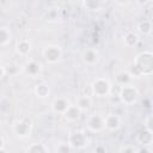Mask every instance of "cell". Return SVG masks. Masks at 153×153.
Masks as SVG:
<instances>
[{"instance_id": "cell-1", "label": "cell", "mask_w": 153, "mask_h": 153, "mask_svg": "<svg viewBox=\"0 0 153 153\" xmlns=\"http://www.w3.org/2000/svg\"><path fill=\"white\" fill-rule=\"evenodd\" d=\"M129 75L133 78H139L142 75H151L153 73V54L152 51H141L130 63L129 69L127 71Z\"/></svg>"}, {"instance_id": "cell-2", "label": "cell", "mask_w": 153, "mask_h": 153, "mask_svg": "<svg viewBox=\"0 0 153 153\" xmlns=\"http://www.w3.org/2000/svg\"><path fill=\"white\" fill-rule=\"evenodd\" d=\"M32 127H33V124H32L31 118L24 116V117L17 120L14 122V124H13V133L18 137L25 139V137L30 136V134L32 131Z\"/></svg>"}, {"instance_id": "cell-3", "label": "cell", "mask_w": 153, "mask_h": 153, "mask_svg": "<svg viewBox=\"0 0 153 153\" xmlns=\"http://www.w3.org/2000/svg\"><path fill=\"white\" fill-rule=\"evenodd\" d=\"M91 94L96 97H106L110 94L111 84L106 78H97L92 81L91 86Z\"/></svg>"}, {"instance_id": "cell-4", "label": "cell", "mask_w": 153, "mask_h": 153, "mask_svg": "<svg viewBox=\"0 0 153 153\" xmlns=\"http://www.w3.org/2000/svg\"><path fill=\"white\" fill-rule=\"evenodd\" d=\"M121 99V102L126 105H133L137 98H139V91L135 86L128 84V85H124V86H121L120 87V91H118V94H117Z\"/></svg>"}, {"instance_id": "cell-5", "label": "cell", "mask_w": 153, "mask_h": 153, "mask_svg": "<svg viewBox=\"0 0 153 153\" xmlns=\"http://www.w3.org/2000/svg\"><path fill=\"white\" fill-rule=\"evenodd\" d=\"M67 142L72 147V149H81L88 145V137H87L85 131L74 130L68 135Z\"/></svg>"}, {"instance_id": "cell-6", "label": "cell", "mask_w": 153, "mask_h": 153, "mask_svg": "<svg viewBox=\"0 0 153 153\" xmlns=\"http://www.w3.org/2000/svg\"><path fill=\"white\" fill-rule=\"evenodd\" d=\"M85 124H86V129L90 133H100L105 129V127H104V116H102L99 114L90 115L86 118Z\"/></svg>"}, {"instance_id": "cell-7", "label": "cell", "mask_w": 153, "mask_h": 153, "mask_svg": "<svg viewBox=\"0 0 153 153\" xmlns=\"http://www.w3.org/2000/svg\"><path fill=\"white\" fill-rule=\"evenodd\" d=\"M61 55H62V51H61L59 45L51 44V45L45 47L44 50H43V57H44L45 62L49 63V65L57 63L61 59Z\"/></svg>"}, {"instance_id": "cell-8", "label": "cell", "mask_w": 153, "mask_h": 153, "mask_svg": "<svg viewBox=\"0 0 153 153\" xmlns=\"http://www.w3.org/2000/svg\"><path fill=\"white\" fill-rule=\"evenodd\" d=\"M71 103L67 98L65 97H57L53 100L51 103V109L55 114H60V115H63L66 112V110L69 108Z\"/></svg>"}, {"instance_id": "cell-9", "label": "cell", "mask_w": 153, "mask_h": 153, "mask_svg": "<svg viewBox=\"0 0 153 153\" xmlns=\"http://www.w3.org/2000/svg\"><path fill=\"white\" fill-rule=\"evenodd\" d=\"M121 126V118L116 114H108L104 116V127L110 131H115Z\"/></svg>"}, {"instance_id": "cell-10", "label": "cell", "mask_w": 153, "mask_h": 153, "mask_svg": "<svg viewBox=\"0 0 153 153\" xmlns=\"http://www.w3.org/2000/svg\"><path fill=\"white\" fill-rule=\"evenodd\" d=\"M81 60H82L84 63H86L88 66L96 65L97 61H98V53H97V50L93 49V48H88V49L84 50L82 54H81Z\"/></svg>"}, {"instance_id": "cell-11", "label": "cell", "mask_w": 153, "mask_h": 153, "mask_svg": "<svg viewBox=\"0 0 153 153\" xmlns=\"http://www.w3.org/2000/svg\"><path fill=\"white\" fill-rule=\"evenodd\" d=\"M81 112H86L91 109L92 106V98L91 96H85V94H81L76 98V102L74 104Z\"/></svg>"}, {"instance_id": "cell-12", "label": "cell", "mask_w": 153, "mask_h": 153, "mask_svg": "<svg viewBox=\"0 0 153 153\" xmlns=\"http://www.w3.org/2000/svg\"><path fill=\"white\" fill-rule=\"evenodd\" d=\"M152 140H153V134L151 130H147L143 128V130H141L137 136H136V142L139 145H141L142 147H148L151 143H152Z\"/></svg>"}, {"instance_id": "cell-13", "label": "cell", "mask_w": 153, "mask_h": 153, "mask_svg": "<svg viewBox=\"0 0 153 153\" xmlns=\"http://www.w3.org/2000/svg\"><path fill=\"white\" fill-rule=\"evenodd\" d=\"M80 115H81V111H80L74 104H71L69 108L66 110V112H65L62 116H63V118H65L67 122H75V121L79 120Z\"/></svg>"}, {"instance_id": "cell-14", "label": "cell", "mask_w": 153, "mask_h": 153, "mask_svg": "<svg viewBox=\"0 0 153 153\" xmlns=\"http://www.w3.org/2000/svg\"><path fill=\"white\" fill-rule=\"evenodd\" d=\"M23 71H24L25 74H27L30 76H36L41 72V65L38 62H36V61H27L24 65Z\"/></svg>"}, {"instance_id": "cell-15", "label": "cell", "mask_w": 153, "mask_h": 153, "mask_svg": "<svg viewBox=\"0 0 153 153\" xmlns=\"http://www.w3.org/2000/svg\"><path fill=\"white\" fill-rule=\"evenodd\" d=\"M16 50L20 56H26L31 51V43L29 39H19L16 44Z\"/></svg>"}, {"instance_id": "cell-16", "label": "cell", "mask_w": 153, "mask_h": 153, "mask_svg": "<svg viewBox=\"0 0 153 153\" xmlns=\"http://www.w3.org/2000/svg\"><path fill=\"white\" fill-rule=\"evenodd\" d=\"M123 43L126 47L128 48H131V47H135L137 43H139V35L134 31H129L124 35L123 37Z\"/></svg>"}, {"instance_id": "cell-17", "label": "cell", "mask_w": 153, "mask_h": 153, "mask_svg": "<svg viewBox=\"0 0 153 153\" xmlns=\"http://www.w3.org/2000/svg\"><path fill=\"white\" fill-rule=\"evenodd\" d=\"M115 79H116V82H117V86H124V85H128L130 84V80H131V76L129 75L128 72H118L116 73L115 75Z\"/></svg>"}, {"instance_id": "cell-18", "label": "cell", "mask_w": 153, "mask_h": 153, "mask_svg": "<svg viewBox=\"0 0 153 153\" xmlns=\"http://www.w3.org/2000/svg\"><path fill=\"white\" fill-rule=\"evenodd\" d=\"M25 153H48V149L43 143L35 142V143H30L26 147Z\"/></svg>"}, {"instance_id": "cell-19", "label": "cell", "mask_w": 153, "mask_h": 153, "mask_svg": "<svg viewBox=\"0 0 153 153\" xmlns=\"http://www.w3.org/2000/svg\"><path fill=\"white\" fill-rule=\"evenodd\" d=\"M137 30L143 35L152 33V22L149 19H143L137 24Z\"/></svg>"}, {"instance_id": "cell-20", "label": "cell", "mask_w": 153, "mask_h": 153, "mask_svg": "<svg viewBox=\"0 0 153 153\" xmlns=\"http://www.w3.org/2000/svg\"><path fill=\"white\" fill-rule=\"evenodd\" d=\"M50 93V90H49V86L45 85V84H39L35 87V94L39 98H47Z\"/></svg>"}, {"instance_id": "cell-21", "label": "cell", "mask_w": 153, "mask_h": 153, "mask_svg": "<svg viewBox=\"0 0 153 153\" xmlns=\"http://www.w3.org/2000/svg\"><path fill=\"white\" fill-rule=\"evenodd\" d=\"M11 41V31L7 27H0V47L8 44Z\"/></svg>"}, {"instance_id": "cell-22", "label": "cell", "mask_w": 153, "mask_h": 153, "mask_svg": "<svg viewBox=\"0 0 153 153\" xmlns=\"http://www.w3.org/2000/svg\"><path fill=\"white\" fill-rule=\"evenodd\" d=\"M84 6L86 7V10H90V11H98V10L100 8V2L94 1V0H87V1H84Z\"/></svg>"}, {"instance_id": "cell-23", "label": "cell", "mask_w": 153, "mask_h": 153, "mask_svg": "<svg viewBox=\"0 0 153 153\" xmlns=\"http://www.w3.org/2000/svg\"><path fill=\"white\" fill-rule=\"evenodd\" d=\"M55 151L56 153H72V147L68 145V142H60Z\"/></svg>"}, {"instance_id": "cell-24", "label": "cell", "mask_w": 153, "mask_h": 153, "mask_svg": "<svg viewBox=\"0 0 153 153\" xmlns=\"http://www.w3.org/2000/svg\"><path fill=\"white\" fill-rule=\"evenodd\" d=\"M137 147L135 145H130V143H126L122 145L120 147V152L118 153H136Z\"/></svg>"}, {"instance_id": "cell-25", "label": "cell", "mask_w": 153, "mask_h": 153, "mask_svg": "<svg viewBox=\"0 0 153 153\" xmlns=\"http://www.w3.org/2000/svg\"><path fill=\"white\" fill-rule=\"evenodd\" d=\"M143 128L152 131V115H148V116L145 118V127H143Z\"/></svg>"}, {"instance_id": "cell-26", "label": "cell", "mask_w": 153, "mask_h": 153, "mask_svg": "<svg viewBox=\"0 0 153 153\" xmlns=\"http://www.w3.org/2000/svg\"><path fill=\"white\" fill-rule=\"evenodd\" d=\"M94 153H106V147L102 143L97 145L96 148H94Z\"/></svg>"}, {"instance_id": "cell-27", "label": "cell", "mask_w": 153, "mask_h": 153, "mask_svg": "<svg viewBox=\"0 0 153 153\" xmlns=\"http://www.w3.org/2000/svg\"><path fill=\"white\" fill-rule=\"evenodd\" d=\"M136 153H152V151L149 149V147H140L137 148Z\"/></svg>"}, {"instance_id": "cell-28", "label": "cell", "mask_w": 153, "mask_h": 153, "mask_svg": "<svg viewBox=\"0 0 153 153\" xmlns=\"http://www.w3.org/2000/svg\"><path fill=\"white\" fill-rule=\"evenodd\" d=\"M5 75H6V68H5L4 66H1V65H0V80H1Z\"/></svg>"}, {"instance_id": "cell-29", "label": "cell", "mask_w": 153, "mask_h": 153, "mask_svg": "<svg viewBox=\"0 0 153 153\" xmlns=\"http://www.w3.org/2000/svg\"><path fill=\"white\" fill-rule=\"evenodd\" d=\"M0 148H4V139L0 136Z\"/></svg>"}, {"instance_id": "cell-30", "label": "cell", "mask_w": 153, "mask_h": 153, "mask_svg": "<svg viewBox=\"0 0 153 153\" xmlns=\"http://www.w3.org/2000/svg\"><path fill=\"white\" fill-rule=\"evenodd\" d=\"M0 153H7V151L5 148H0Z\"/></svg>"}]
</instances>
